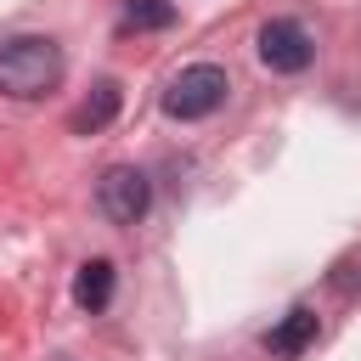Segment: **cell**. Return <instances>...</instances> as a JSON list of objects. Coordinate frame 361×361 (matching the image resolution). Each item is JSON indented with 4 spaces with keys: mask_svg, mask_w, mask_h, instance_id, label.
I'll list each match as a JSON object with an SVG mask.
<instances>
[{
    "mask_svg": "<svg viewBox=\"0 0 361 361\" xmlns=\"http://www.w3.org/2000/svg\"><path fill=\"white\" fill-rule=\"evenodd\" d=\"M62 79V51L39 34H23V39H6L0 45V96L11 102H34L45 90H56Z\"/></svg>",
    "mask_w": 361,
    "mask_h": 361,
    "instance_id": "cell-1",
    "label": "cell"
},
{
    "mask_svg": "<svg viewBox=\"0 0 361 361\" xmlns=\"http://www.w3.org/2000/svg\"><path fill=\"white\" fill-rule=\"evenodd\" d=\"M226 68H214V62H192V68H180L169 85H164V113L169 118H209L220 102H226Z\"/></svg>",
    "mask_w": 361,
    "mask_h": 361,
    "instance_id": "cell-2",
    "label": "cell"
},
{
    "mask_svg": "<svg viewBox=\"0 0 361 361\" xmlns=\"http://www.w3.org/2000/svg\"><path fill=\"white\" fill-rule=\"evenodd\" d=\"M310 56H316V39L305 34V23L271 17V23L259 28V62H265L271 73H305Z\"/></svg>",
    "mask_w": 361,
    "mask_h": 361,
    "instance_id": "cell-3",
    "label": "cell"
},
{
    "mask_svg": "<svg viewBox=\"0 0 361 361\" xmlns=\"http://www.w3.org/2000/svg\"><path fill=\"white\" fill-rule=\"evenodd\" d=\"M147 203H152V186H147V175L130 169V164L107 169L102 186H96V209H102L113 226H135V220L147 214Z\"/></svg>",
    "mask_w": 361,
    "mask_h": 361,
    "instance_id": "cell-4",
    "label": "cell"
},
{
    "mask_svg": "<svg viewBox=\"0 0 361 361\" xmlns=\"http://www.w3.org/2000/svg\"><path fill=\"white\" fill-rule=\"evenodd\" d=\"M118 102H124V90H118V79H102L79 107H73V135H96V130H107L113 124V113H118Z\"/></svg>",
    "mask_w": 361,
    "mask_h": 361,
    "instance_id": "cell-5",
    "label": "cell"
},
{
    "mask_svg": "<svg viewBox=\"0 0 361 361\" xmlns=\"http://www.w3.org/2000/svg\"><path fill=\"white\" fill-rule=\"evenodd\" d=\"M265 344H271V355H299L305 344H316V310H288L271 333H265Z\"/></svg>",
    "mask_w": 361,
    "mask_h": 361,
    "instance_id": "cell-6",
    "label": "cell"
},
{
    "mask_svg": "<svg viewBox=\"0 0 361 361\" xmlns=\"http://www.w3.org/2000/svg\"><path fill=\"white\" fill-rule=\"evenodd\" d=\"M73 299L85 310H107V299H113V265L107 259H85L79 276H73Z\"/></svg>",
    "mask_w": 361,
    "mask_h": 361,
    "instance_id": "cell-7",
    "label": "cell"
},
{
    "mask_svg": "<svg viewBox=\"0 0 361 361\" xmlns=\"http://www.w3.org/2000/svg\"><path fill=\"white\" fill-rule=\"evenodd\" d=\"M175 0H124V28H169Z\"/></svg>",
    "mask_w": 361,
    "mask_h": 361,
    "instance_id": "cell-8",
    "label": "cell"
}]
</instances>
